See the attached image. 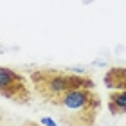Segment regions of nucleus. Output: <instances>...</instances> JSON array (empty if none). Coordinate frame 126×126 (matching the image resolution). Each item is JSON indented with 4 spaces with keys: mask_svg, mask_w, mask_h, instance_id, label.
I'll return each mask as SVG.
<instances>
[{
    "mask_svg": "<svg viewBox=\"0 0 126 126\" xmlns=\"http://www.w3.org/2000/svg\"><path fill=\"white\" fill-rule=\"evenodd\" d=\"M29 78L34 87V92L52 106H58L63 95L70 90L95 87L92 78L68 70H58V68H36L29 72Z\"/></svg>",
    "mask_w": 126,
    "mask_h": 126,
    "instance_id": "obj_1",
    "label": "nucleus"
},
{
    "mask_svg": "<svg viewBox=\"0 0 126 126\" xmlns=\"http://www.w3.org/2000/svg\"><path fill=\"white\" fill-rule=\"evenodd\" d=\"M58 119L65 126H94L101 110V97L94 88H76L63 95Z\"/></svg>",
    "mask_w": 126,
    "mask_h": 126,
    "instance_id": "obj_2",
    "label": "nucleus"
},
{
    "mask_svg": "<svg viewBox=\"0 0 126 126\" xmlns=\"http://www.w3.org/2000/svg\"><path fill=\"white\" fill-rule=\"evenodd\" d=\"M0 95L16 105H27V103H31L32 92L29 81L22 72L11 67L0 65Z\"/></svg>",
    "mask_w": 126,
    "mask_h": 126,
    "instance_id": "obj_3",
    "label": "nucleus"
},
{
    "mask_svg": "<svg viewBox=\"0 0 126 126\" xmlns=\"http://www.w3.org/2000/svg\"><path fill=\"white\" fill-rule=\"evenodd\" d=\"M103 83L110 90H126V67H112L105 74Z\"/></svg>",
    "mask_w": 126,
    "mask_h": 126,
    "instance_id": "obj_4",
    "label": "nucleus"
},
{
    "mask_svg": "<svg viewBox=\"0 0 126 126\" xmlns=\"http://www.w3.org/2000/svg\"><path fill=\"white\" fill-rule=\"evenodd\" d=\"M108 110L112 115H124L126 113V90H113L108 95Z\"/></svg>",
    "mask_w": 126,
    "mask_h": 126,
    "instance_id": "obj_5",
    "label": "nucleus"
},
{
    "mask_svg": "<svg viewBox=\"0 0 126 126\" xmlns=\"http://www.w3.org/2000/svg\"><path fill=\"white\" fill-rule=\"evenodd\" d=\"M40 123L45 124V126H58V124L52 121V119H49V117H42V121H40Z\"/></svg>",
    "mask_w": 126,
    "mask_h": 126,
    "instance_id": "obj_6",
    "label": "nucleus"
}]
</instances>
